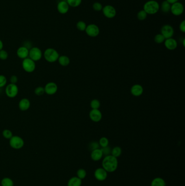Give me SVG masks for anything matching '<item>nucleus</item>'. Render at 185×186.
I'll list each match as a JSON object with an SVG mask.
<instances>
[{
	"label": "nucleus",
	"instance_id": "f257e3e1",
	"mask_svg": "<svg viewBox=\"0 0 185 186\" xmlns=\"http://www.w3.org/2000/svg\"><path fill=\"white\" fill-rule=\"evenodd\" d=\"M102 166L108 173H113L117 169V158L111 155L105 156L103 160Z\"/></svg>",
	"mask_w": 185,
	"mask_h": 186
},
{
	"label": "nucleus",
	"instance_id": "f03ea898",
	"mask_svg": "<svg viewBox=\"0 0 185 186\" xmlns=\"http://www.w3.org/2000/svg\"><path fill=\"white\" fill-rule=\"evenodd\" d=\"M143 10L147 14L154 15L159 11L160 5L156 1L150 0L144 4Z\"/></svg>",
	"mask_w": 185,
	"mask_h": 186
},
{
	"label": "nucleus",
	"instance_id": "7ed1b4c3",
	"mask_svg": "<svg viewBox=\"0 0 185 186\" xmlns=\"http://www.w3.org/2000/svg\"><path fill=\"white\" fill-rule=\"evenodd\" d=\"M44 58L48 63H55L59 58L58 52L55 48H48L45 50L44 54Z\"/></svg>",
	"mask_w": 185,
	"mask_h": 186
},
{
	"label": "nucleus",
	"instance_id": "20e7f679",
	"mask_svg": "<svg viewBox=\"0 0 185 186\" xmlns=\"http://www.w3.org/2000/svg\"><path fill=\"white\" fill-rule=\"evenodd\" d=\"M22 66L23 69L26 72L32 73L35 70L36 64L35 61H33V60H32L29 57H27L26 58L23 59Z\"/></svg>",
	"mask_w": 185,
	"mask_h": 186
},
{
	"label": "nucleus",
	"instance_id": "39448f33",
	"mask_svg": "<svg viewBox=\"0 0 185 186\" xmlns=\"http://www.w3.org/2000/svg\"><path fill=\"white\" fill-rule=\"evenodd\" d=\"M9 144L12 148L19 150L24 146V140L20 136H13L9 139Z\"/></svg>",
	"mask_w": 185,
	"mask_h": 186
},
{
	"label": "nucleus",
	"instance_id": "423d86ee",
	"mask_svg": "<svg viewBox=\"0 0 185 186\" xmlns=\"http://www.w3.org/2000/svg\"><path fill=\"white\" fill-rule=\"evenodd\" d=\"M5 93L7 97L9 98H14L19 93V88L16 84L10 83L6 86Z\"/></svg>",
	"mask_w": 185,
	"mask_h": 186
},
{
	"label": "nucleus",
	"instance_id": "0eeeda50",
	"mask_svg": "<svg viewBox=\"0 0 185 186\" xmlns=\"http://www.w3.org/2000/svg\"><path fill=\"white\" fill-rule=\"evenodd\" d=\"M42 57V51L37 47H33L29 50V57L33 61H37Z\"/></svg>",
	"mask_w": 185,
	"mask_h": 186
},
{
	"label": "nucleus",
	"instance_id": "6e6552de",
	"mask_svg": "<svg viewBox=\"0 0 185 186\" xmlns=\"http://www.w3.org/2000/svg\"><path fill=\"white\" fill-rule=\"evenodd\" d=\"M85 32L90 37H96L100 33V29L97 25L91 24L87 25L85 29Z\"/></svg>",
	"mask_w": 185,
	"mask_h": 186
},
{
	"label": "nucleus",
	"instance_id": "1a4fd4ad",
	"mask_svg": "<svg viewBox=\"0 0 185 186\" xmlns=\"http://www.w3.org/2000/svg\"><path fill=\"white\" fill-rule=\"evenodd\" d=\"M103 15L108 19H112L115 17L117 11L115 8L111 5H106L103 7L102 10Z\"/></svg>",
	"mask_w": 185,
	"mask_h": 186
},
{
	"label": "nucleus",
	"instance_id": "9d476101",
	"mask_svg": "<svg viewBox=\"0 0 185 186\" xmlns=\"http://www.w3.org/2000/svg\"><path fill=\"white\" fill-rule=\"evenodd\" d=\"M170 12L175 16H180L183 14L184 11V7L182 3L180 2L174 3L171 5Z\"/></svg>",
	"mask_w": 185,
	"mask_h": 186
},
{
	"label": "nucleus",
	"instance_id": "9b49d317",
	"mask_svg": "<svg viewBox=\"0 0 185 186\" xmlns=\"http://www.w3.org/2000/svg\"><path fill=\"white\" fill-rule=\"evenodd\" d=\"M161 34L163 35L165 39L172 38V37L174 35V29L170 25H165L161 28Z\"/></svg>",
	"mask_w": 185,
	"mask_h": 186
},
{
	"label": "nucleus",
	"instance_id": "f8f14e48",
	"mask_svg": "<svg viewBox=\"0 0 185 186\" xmlns=\"http://www.w3.org/2000/svg\"><path fill=\"white\" fill-rule=\"evenodd\" d=\"M44 89L46 94L48 95H53L57 93L58 87L56 83L53 82H50L46 84L44 87Z\"/></svg>",
	"mask_w": 185,
	"mask_h": 186
},
{
	"label": "nucleus",
	"instance_id": "ddd939ff",
	"mask_svg": "<svg viewBox=\"0 0 185 186\" xmlns=\"http://www.w3.org/2000/svg\"><path fill=\"white\" fill-rule=\"evenodd\" d=\"M94 176L98 181H103L107 179L108 172L103 168H99L95 171Z\"/></svg>",
	"mask_w": 185,
	"mask_h": 186
},
{
	"label": "nucleus",
	"instance_id": "4468645a",
	"mask_svg": "<svg viewBox=\"0 0 185 186\" xmlns=\"http://www.w3.org/2000/svg\"><path fill=\"white\" fill-rule=\"evenodd\" d=\"M89 117L92 121L97 123L102 120V114L99 109L97 110L92 109L89 113Z\"/></svg>",
	"mask_w": 185,
	"mask_h": 186
},
{
	"label": "nucleus",
	"instance_id": "2eb2a0df",
	"mask_svg": "<svg viewBox=\"0 0 185 186\" xmlns=\"http://www.w3.org/2000/svg\"><path fill=\"white\" fill-rule=\"evenodd\" d=\"M70 6L66 1H61L58 2L57 5V10L59 13L61 14H65L69 11Z\"/></svg>",
	"mask_w": 185,
	"mask_h": 186
},
{
	"label": "nucleus",
	"instance_id": "dca6fc26",
	"mask_svg": "<svg viewBox=\"0 0 185 186\" xmlns=\"http://www.w3.org/2000/svg\"><path fill=\"white\" fill-rule=\"evenodd\" d=\"M164 44L165 48L169 50H174L178 46V43L176 40L173 38L165 39Z\"/></svg>",
	"mask_w": 185,
	"mask_h": 186
},
{
	"label": "nucleus",
	"instance_id": "f3484780",
	"mask_svg": "<svg viewBox=\"0 0 185 186\" xmlns=\"http://www.w3.org/2000/svg\"><path fill=\"white\" fill-rule=\"evenodd\" d=\"M131 94L134 97H139L143 93V88L140 84H136L133 85L130 89Z\"/></svg>",
	"mask_w": 185,
	"mask_h": 186
},
{
	"label": "nucleus",
	"instance_id": "a211bd4d",
	"mask_svg": "<svg viewBox=\"0 0 185 186\" xmlns=\"http://www.w3.org/2000/svg\"><path fill=\"white\" fill-rule=\"evenodd\" d=\"M29 50L25 46H20L16 51V55L20 59H24L29 57Z\"/></svg>",
	"mask_w": 185,
	"mask_h": 186
},
{
	"label": "nucleus",
	"instance_id": "6ab92c4d",
	"mask_svg": "<svg viewBox=\"0 0 185 186\" xmlns=\"http://www.w3.org/2000/svg\"><path fill=\"white\" fill-rule=\"evenodd\" d=\"M31 107V102L27 98H23L19 102V108L21 111H26Z\"/></svg>",
	"mask_w": 185,
	"mask_h": 186
},
{
	"label": "nucleus",
	"instance_id": "aec40b11",
	"mask_svg": "<svg viewBox=\"0 0 185 186\" xmlns=\"http://www.w3.org/2000/svg\"><path fill=\"white\" fill-rule=\"evenodd\" d=\"M103 156V155L102 151L99 148L94 150L91 151V158L94 161H98L101 160Z\"/></svg>",
	"mask_w": 185,
	"mask_h": 186
},
{
	"label": "nucleus",
	"instance_id": "412c9836",
	"mask_svg": "<svg viewBox=\"0 0 185 186\" xmlns=\"http://www.w3.org/2000/svg\"><path fill=\"white\" fill-rule=\"evenodd\" d=\"M59 64L63 66H67L70 63V59L69 57L65 55H62L59 56L58 59Z\"/></svg>",
	"mask_w": 185,
	"mask_h": 186
},
{
	"label": "nucleus",
	"instance_id": "4be33fe9",
	"mask_svg": "<svg viewBox=\"0 0 185 186\" xmlns=\"http://www.w3.org/2000/svg\"><path fill=\"white\" fill-rule=\"evenodd\" d=\"M170 7L171 5L165 0L161 3V6H160V9H161V11L163 13H168L170 11Z\"/></svg>",
	"mask_w": 185,
	"mask_h": 186
},
{
	"label": "nucleus",
	"instance_id": "5701e85b",
	"mask_svg": "<svg viewBox=\"0 0 185 186\" xmlns=\"http://www.w3.org/2000/svg\"><path fill=\"white\" fill-rule=\"evenodd\" d=\"M81 179L78 177H72L68 181V186H81Z\"/></svg>",
	"mask_w": 185,
	"mask_h": 186
},
{
	"label": "nucleus",
	"instance_id": "b1692460",
	"mask_svg": "<svg viewBox=\"0 0 185 186\" xmlns=\"http://www.w3.org/2000/svg\"><path fill=\"white\" fill-rule=\"evenodd\" d=\"M165 181L161 177H156L152 179L150 186H165Z\"/></svg>",
	"mask_w": 185,
	"mask_h": 186
},
{
	"label": "nucleus",
	"instance_id": "393cba45",
	"mask_svg": "<svg viewBox=\"0 0 185 186\" xmlns=\"http://www.w3.org/2000/svg\"><path fill=\"white\" fill-rule=\"evenodd\" d=\"M122 149L120 147H115L111 149V155L115 157H119L122 155Z\"/></svg>",
	"mask_w": 185,
	"mask_h": 186
},
{
	"label": "nucleus",
	"instance_id": "a878e982",
	"mask_svg": "<svg viewBox=\"0 0 185 186\" xmlns=\"http://www.w3.org/2000/svg\"><path fill=\"white\" fill-rule=\"evenodd\" d=\"M66 1L70 7L73 8L78 7L82 2V0H66Z\"/></svg>",
	"mask_w": 185,
	"mask_h": 186
},
{
	"label": "nucleus",
	"instance_id": "bb28decb",
	"mask_svg": "<svg viewBox=\"0 0 185 186\" xmlns=\"http://www.w3.org/2000/svg\"><path fill=\"white\" fill-rule=\"evenodd\" d=\"M1 184L2 186H14V182L11 179L6 177L2 180Z\"/></svg>",
	"mask_w": 185,
	"mask_h": 186
},
{
	"label": "nucleus",
	"instance_id": "cd10ccee",
	"mask_svg": "<svg viewBox=\"0 0 185 186\" xmlns=\"http://www.w3.org/2000/svg\"><path fill=\"white\" fill-rule=\"evenodd\" d=\"M90 106L92 109L94 110L99 109L100 106V101L97 99H94L90 102Z\"/></svg>",
	"mask_w": 185,
	"mask_h": 186
},
{
	"label": "nucleus",
	"instance_id": "c85d7f7f",
	"mask_svg": "<svg viewBox=\"0 0 185 186\" xmlns=\"http://www.w3.org/2000/svg\"><path fill=\"white\" fill-rule=\"evenodd\" d=\"M148 14L146 13V11L143 10H141L137 13V18L140 21H143L147 18Z\"/></svg>",
	"mask_w": 185,
	"mask_h": 186
},
{
	"label": "nucleus",
	"instance_id": "c756f323",
	"mask_svg": "<svg viewBox=\"0 0 185 186\" xmlns=\"http://www.w3.org/2000/svg\"><path fill=\"white\" fill-rule=\"evenodd\" d=\"M86 26H87V25L83 21H79L77 23V28L79 31H85Z\"/></svg>",
	"mask_w": 185,
	"mask_h": 186
},
{
	"label": "nucleus",
	"instance_id": "7c9ffc66",
	"mask_svg": "<svg viewBox=\"0 0 185 186\" xmlns=\"http://www.w3.org/2000/svg\"><path fill=\"white\" fill-rule=\"evenodd\" d=\"M165 38L163 37V35L160 34H157L155 36L154 41L157 44H162L165 42Z\"/></svg>",
	"mask_w": 185,
	"mask_h": 186
},
{
	"label": "nucleus",
	"instance_id": "2f4dec72",
	"mask_svg": "<svg viewBox=\"0 0 185 186\" xmlns=\"http://www.w3.org/2000/svg\"><path fill=\"white\" fill-rule=\"evenodd\" d=\"M98 143H99L100 147H106L109 145V141L108 138L105 137H103L99 139Z\"/></svg>",
	"mask_w": 185,
	"mask_h": 186
},
{
	"label": "nucleus",
	"instance_id": "473e14b6",
	"mask_svg": "<svg viewBox=\"0 0 185 186\" xmlns=\"http://www.w3.org/2000/svg\"><path fill=\"white\" fill-rule=\"evenodd\" d=\"M2 136L4 138L7 139H10L13 136V132L9 129H5L3 131Z\"/></svg>",
	"mask_w": 185,
	"mask_h": 186
},
{
	"label": "nucleus",
	"instance_id": "72a5a7b5",
	"mask_svg": "<svg viewBox=\"0 0 185 186\" xmlns=\"http://www.w3.org/2000/svg\"><path fill=\"white\" fill-rule=\"evenodd\" d=\"M99 147L100 146H99L98 142H96V141H92L88 145V148H89L90 150L92 151L94 150L99 149Z\"/></svg>",
	"mask_w": 185,
	"mask_h": 186
},
{
	"label": "nucleus",
	"instance_id": "f704fd0d",
	"mask_svg": "<svg viewBox=\"0 0 185 186\" xmlns=\"http://www.w3.org/2000/svg\"><path fill=\"white\" fill-rule=\"evenodd\" d=\"M77 175L80 179H84L86 176V171L84 169H79L77 172Z\"/></svg>",
	"mask_w": 185,
	"mask_h": 186
},
{
	"label": "nucleus",
	"instance_id": "c9c22d12",
	"mask_svg": "<svg viewBox=\"0 0 185 186\" xmlns=\"http://www.w3.org/2000/svg\"><path fill=\"white\" fill-rule=\"evenodd\" d=\"M34 93L37 96H42V95H44V93H45L44 87L39 86V87L36 88L34 90Z\"/></svg>",
	"mask_w": 185,
	"mask_h": 186
},
{
	"label": "nucleus",
	"instance_id": "e433bc0d",
	"mask_svg": "<svg viewBox=\"0 0 185 186\" xmlns=\"http://www.w3.org/2000/svg\"><path fill=\"white\" fill-rule=\"evenodd\" d=\"M7 83V79L6 77L3 75H0V88L5 87Z\"/></svg>",
	"mask_w": 185,
	"mask_h": 186
},
{
	"label": "nucleus",
	"instance_id": "4c0bfd02",
	"mask_svg": "<svg viewBox=\"0 0 185 186\" xmlns=\"http://www.w3.org/2000/svg\"><path fill=\"white\" fill-rule=\"evenodd\" d=\"M103 6L100 2H96L94 3L92 5V8L94 9V11H101L103 9Z\"/></svg>",
	"mask_w": 185,
	"mask_h": 186
},
{
	"label": "nucleus",
	"instance_id": "58836bf2",
	"mask_svg": "<svg viewBox=\"0 0 185 186\" xmlns=\"http://www.w3.org/2000/svg\"><path fill=\"white\" fill-rule=\"evenodd\" d=\"M100 149H101V150L102 151L103 155H104L105 156L111 155V149L109 146L104 147H102Z\"/></svg>",
	"mask_w": 185,
	"mask_h": 186
},
{
	"label": "nucleus",
	"instance_id": "ea45409f",
	"mask_svg": "<svg viewBox=\"0 0 185 186\" xmlns=\"http://www.w3.org/2000/svg\"><path fill=\"white\" fill-rule=\"evenodd\" d=\"M8 58V53L5 50L0 51V59L5 61Z\"/></svg>",
	"mask_w": 185,
	"mask_h": 186
},
{
	"label": "nucleus",
	"instance_id": "a19ab883",
	"mask_svg": "<svg viewBox=\"0 0 185 186\" xmlns=\"http://www.w3.org/2000/svg\"><path fill=\"white\" fill-rule=\"evenodd\" d=\"M179 29L181 32L183 33L185 32V20H183L179 25Z\"/></svg>",
	"mask_w": 185,
	"mask_h": 186
},
{
	"label": "nucleus",
	"instance_id": "79ce46f5",
	"mask_svg": "<svg viewBox=\"0 0 185 186\" xmlns=\"http://www.w3.org/2000/svg\"><path fill=\"white\" fill-rule=\"evenodd\" d=\"M10 82L12 84H16L18 82V77L16 75H12L10 78Z\"/></svg>",
	"mask_w": 185,
	"mask_h": 186
},
{
	"label": "nucleus",
	"instance_id": "37998d69",
	"mask_svg": "<svg viewBox=\"0 0 185 186\" xmlns=\"http://www.w3.org/2000/svg\"><path fill=\"white\" fill-rule=\"evenodd\" d=\"M165 1H167L168 2L170 3V5H172L174 3L177 2L178 1V0H165Z\"/></svg>",
	"mask_w": 185,
	"mask_h": 186
},
{
	"label": "nucleus",
	"instance_id": "c03bdc74",
	"mask_svg": "<svg viewBox=\"0 0 185 186\" xmlns=\"http://www.w3.org/2000/svg\"><path fill=\"white\" fill-rule=\"evenodd\" d=\"M3 48V43L2 41L0 39V51L2 50Z\"/></svg>",
	"mask_w": 185,
	"mask_h": 186
},
{
	"label": "nucleus",
	"instance_id": "a18cd8bd",
	"mask_svg": "<svg viewBox=\"0 0 185 186\" xmlns=\"http://www.w3.org/2000/svg\"><path fill=\"white\" fill-rule=\"evenodd\" d=\"M185 39H183V46H185Z\"/></svg>",
	"mask_w": 185,
	"mask_h": 186
}]
</instances>
